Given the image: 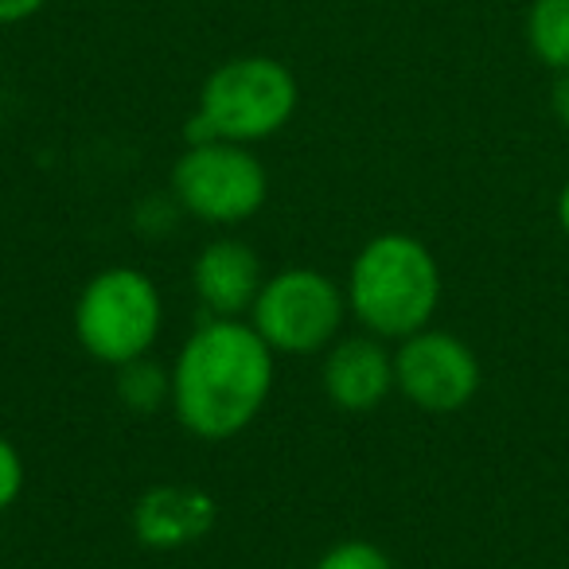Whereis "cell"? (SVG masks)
<instances>
[{"mask_svg": "<svg viewBox=\"0 0 569 569\" xmlns=\"http://www.w3.org/2000/svg\"><path fill=\"white\" fill-rule=\"evenodd\" d=\"M277 356L250 320L207 317L172 359V418L199 441H230L266 410Z\"/></svg>", "mask_w": 569, "mask_h": 569, "instance_id": "6da1fadb", "label": "cell"}, {"mask_svg": "<svg viewBox=\"0 0 569 569\" xmlns=\"http://www.w3.org/2000/svg\"><path fill=\"white\" fill-rule=\"evenodd\" d=\"M441 289L445 281L433 250L406 230H382L367 238L343 281L351 320L387 343L433 325Z\"/></svg>", "mask_w": 569, "mask_h": 569, "instance_id": "7a4b0ae2", "label": "cell"}, {"mask_svg": "<svg viewBox=\"0 0 569 569\" xmlns=\"http://www.w3.org/2000/svg\"><path fill=\"white\" fill-rule=\"evenodd\" d=\"M297 74L273 56H234L219 63L199 87L188 141L261 144L281 133L297 113Z\"/></svg>", "mask_w": 569, "mask_h": 569, "instance_id": "3957f363", "label": "cell"}, {"mask_svg": "<svg viewBox=\"0 0 569 569\" xmlns=\"http://www.w3.org/2000/svg\"><path fill=\"white\" fill-rule=\"evenodd\" d=\"M164 332V297L137 266L98 269L74 301V340L94 363L126 367L152 356Z\"/></svg>", "mask_w": 569, "mask_h": 569, "instance_id": "277c9868", "label": "cell"}, {"mask_svg": "<svg viewBox=\"0 0 569 569\" xmlns=\"http://www.w3.org/2000/svg\"><path fill=\"white\" fill-rule=\"evenodd\" d=\"M343 284L312 266H289L266 277L250 325L273 356H325L348 320Z\"/></svg>", "mask_w": 569, "mask_h": 569, "instance_id": "5b68a950", "label": "cell"}, {"mask_svg": "<svg viewBox=\"0 0 569 569\" xmlns=\"http://www.w3.org/2000/svg\"><path fill=\"white\" fill-rule=\"evenodd\" d=\"M172 199L183 214L207 227L250 222L269 199V172L253 144L188 141L172 164Z\"/></svg>", "mask_w": 569, "mask_h": 569, "instance_id": "8992f818", "label": "cell"}, {"mask_svg": "<svg viewBox=\"0 0 569 569\" xmlns=\"http://www.w3.org/2000/svg\"><path fill=\"white\" fill-rule=\"evenodd\" d=\"M480 359L460 336L445 328H421V332L398 340L395 348V390L410 406L426 413H457L480 395Z\"/></svg>", "mask_w": 569, "mask_h": 569, "instance_id": "52a82bcc", "label": "cell"}, {"mask_svg": "<svg viewBox=\"0 0 569 569\" xmlns=\"http://www.w3.org/2000/svg\"><path fill=\"white\" fill-rule=\"evenodd\" d=\"M214 522H219V503L199 483H152L133 503V538L157 553H176L203 542Z\"/></svg>", "mask_w": 569, "mask_h": 569, "instance_id": "ba28073f", "label": "cell"}, {"mask_svg": "<svg viewBox=\"0 0 569 569\" xmlns=\"http://www.w3.org/2000/svg\"><path fill=\"white\" fill-rule=\"evenodd\" d=\"M320 387L328 402L343 413H371L395 395V351L387 340L363 336H340L325 351L320 367Z\"/></svg>", "mask_w": 569, "mask_h": 569, "instance_id": "9c48e42d", "label": "cell"}, {"mask_svg": "<svg viewBox=\"0 0 569 569\" xmlns=\"http://www.w3.org/2000/svg\"><path fill=\"white\" fill-rule=\"evenodd\" d=\"M261 284H266L261 258L242 238H211L191 261V289H196V301L203 305L207 317L246 320Z\"/></svg>", "mask_w": 569, "mask_h": 569, "instance_id": "30bf717a", "label": "cell"}, {"mask_svg": "<svg viewBox=\"0 0 569 569\" xmlns=\"http://www.w3.org/2000/svg\"><path fill=\"white\" fill-rule=\"evenodd\" d=\"M522 36L546 71H569V0H530Z\"/></svg>", "mask_w": 569, "mask_h": 569, "instance_id": "8fae6325", "label": "cell"}, {"mask_svg": "<svg viewBox=\"0 0 569 569\" xmlns=\"http://www.w3.org/2000/svg\"><path fill=\"white\" fill-rule=\"evenodd\" d=\"M118 402L133 413H157L172 406V367H160L152 356L118 367Z\"/></svg>", "mask_w": 569, "mask_h": 569, "instance_id": "7c38bea8", "label": "cell"}, {"mask_svg": "<svg viewBox=\"0 0 569 569\" xmlns=\"http://www.w3.org/2000/svg\"><path fill=\"white\" fill-rule=\"evenodd\" d=\"M312 569H395V558H390L379 542H367V538H343V542L328 546Z\"/></svg>", "mask_w": 569, "mask_h": 569, "instance_id": "4fadbf2b", "label": "cell"}, {"mask_svg": "<svg viewBox=\"0 0 569 569\" xmlns=\"http://www.w3.org/2000/svg\"><path fill=\"white\" fill-rule=\"evenodd\" d=\"M24 483H28L24 457H20V449L9 441V437L0 433V515L24 496Z\"/></svg>", "mask_w": 569, "mask_h": 569, "instance_id": "5bb4252c", "label": "cell"}, {"mask_svg": "<svg viewBox=\"0 0 569 569\" xmlns=\"http://www.w3.org/2000/svg\"><path fill=\"white\" fill-rule=\"evenodd\" d=\"M43 4H48V0H0V28L24 24V20H32Z\"/></svg>", "mask_w": 569, "mask_h": 569, "instance_id": "9a60e30c", "label": "cell"}, {"mask_svg": "<svg viewBox=\"0 0 569 569\" xmlns=\"http://www.w3.org/2000/svg\"><path fill=\"white\" fill-rule=\"evenodd\" d=\"M550 113L558 118V126L569 129V71H558L550 82Z\"/></svg>", "mask_w": 569, "mask_h": 569, "instance_id": "2e32d148", "label": "cell"}, {"mask_svg": "<svg viewBox=\"0 0 569 569\" xmlns=\"http://www.w3.org/2000/svg\"><path fill=\"white\" fill-rule=\"evenodd\" d=\"M553 211H558V227H561V234L569 238V180L561 183V191H558V207H553Z\"/></svg>", "mask_w": 569, "mask_h": 569, "instance_id": "e0dca14e", "label": "cell"}, {"mask_svg": "<svg viewBox=\"0 0 569 569\" xmlns=\"http://www.w3.org/2000/svg\"><path fill=\"white\" fill-rule=\"evenodd\" d=\"M522 569H538V566H522Z\"/></svg>", "mask_w": 569, "mask_h": 569, "instance_id": "ac0fdd59", "label": "cell"}, {"mask_svg": "<svg viewBox=\"0 0 569 569\" xmlns=\"http://www.w3.org/2000/svg\"><path fill=\"white\" fill-rule=\"evenodd\" d=\"M284 569H297V566H284Z\"/></svg>", "mask_w": 569, "mask_h": 569, "instance_id": "d6986e66", "label": "cell"}]
</instances>
